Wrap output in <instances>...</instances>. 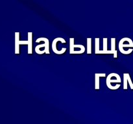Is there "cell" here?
Instances as JSON below:
<instances>
[{
  "mask_svg": "<svg viewBox=\"0 0 133 124\" xmlns=\"http://www.w3.org/2000/svg\"><path fill=\"white\" fill-rule=\"evenodd\" d=\"M115 72H112L108 75L107 78V86L109 89L111 90H116L120 87L121 85L119 83H121L122 80L120 78H117L116 80H112V78L114 76Z\"/></svg>",
  "mask_w": 133,
  "mask_h": 124,
  "instance_id": "obj_1",
  "label": "cell"
},
{
  "mask_svg": "<svg viewBox=\"0 0 133 124\" xmlns=\"http://www.w3.org/2000/svg\"><path fill=\"white\" fill-rule=\"evenodd\" d=\"M126 40H127V37H123L122 40L119 41V45H118V47H119V50L121 53L123 54H131V52L133 51L132 49H130L127 50H125L123 49L124 47H133V43H131L128 44H125L124 43L125 42Z\"/></svg>",
  "mask_w": 133,
  "mask_h": 124,
  "instance_id": "obj_2",
  "label": "cell"
},
{
  "mask_svg": "<svg viewBox=\"0 0 133 124\" xmlns=\"http://www.w3.org/2000/svg\"><path fill=\"white\" fill-rule=\"evenodd\" d=\"M58 41H61L62 43H66V40H65L64 38H62V37H57V38H55L54 40H53V43H52V47H51L52 50H53V51L57 54H64V53L66 52V48H62L61 50H57V43Z\"/></svg>",
  "mask_w": 133,
  "mask_h": 124,
  "instance_id": "obj_3",
  "label": "cell"
},
{
  "mask_svg": "<svg viewBox=\"0 0 133 124\" xmlns=\"http://www.w3.org/2000/svg\"><path fill=\"white\" fill-rule=\"evenodd\" d=\"M20 45H28V54L32 53V32H28V40L27 41H20Z\"/></svg>",
  "mask_w": 133,
  "mask_h": 124,
  "instance_id": "obj_4",
  "label": "cell"
},
{
  "mask_svg": "<svg viewBox=\"0 0 133 124\" xmlns=\"http://www.w3.org/2000/svg\"><path fill=\"white\" fill-rule=\"evenodd\" d=\"M127 83H129L130 88L133 89V83L131 81V77L129 73L123 74V89H127Z\"/></svg>",
  "mask_w": 133,
  "mask_h": 124,
  "instance_id": "obj_5",
  "label": "cell"
},
{
  "mask_svg": "<svg viewBox=\"0 0 133 124\" xmlns=\"http://www.w3.org/2000/svg\"><path fill=\"white\" fill-rule=\"evenodd\" d=\"M74 48H79L81 50H85V47L83 45H75L74 44V38H70V54H72L74 50Z\"/></svg>",
  "mask_w": 133,
  "mask_h": 124,
  "instance_id": "obj_6",
  "label": "cell"
},
{
  "mask_svg": "<svg viewBox=\"0 0 133 124\" xmlns=\"http://www.w3.org/2000/svg\"><path fill=\"white\" fill-rule=\"evenodd\" d=\"M40 41H44V43L45 44V49H44V52L46 54H49V40L46 37H39L36 40V43H39Z\"/></svg>",
  "mask_w": 133,
  "mask_h": 124,
  "instance_id": "obj_7",
  "label": "cell"
},
{
  "mask_svg": "<svg viewBox=\"0 0 133 124\" xmlns=\"http://www.w3.org/2000/svg\"><path fill=\"white\" fill-rule=\"evenodd\" d=\"M105 73H96L95 74V89L96 90L99 89V79L101 77H105Z\"/></svg>",
  "mask_w": 133,
  "mask_h": 124,
  "instance_id": "obj_8",
  "label": "cell"
},
{
  "mask_svg": "<svg viewBox=\"0 0 133 124\" xmlns=\"http://www.w3.org/2000/svg\"><path fill=\"white\" fill-rule=\"evenodd\" d=\"M103 50H100L97 52V54H113L112 52L107 50V38H103Z\"/></svg>",
  "mask_w": 133,
  "mask_h": 124,
  "instance_id": "obj_9",
  "label": "cell"
},
{
  "mask_svg": "<svg viewBox=\"0 0 133 124\" xmlns=\"http://www.w3.org/2000/svg\"><path fill=\"white\" fill-rule=\"evenodd\" d=\"M19 32H16L15 33V53L19 54V46L20 45V41H19Z\"/></svg>",
  "mask_w": 133,
  "mask_h": 124,
  "instance_id": "obj_10",
  "label": "cell"
},
{
  "mask_svg": "<svg viewBox=\"0 0 133 124\" xmlns=\"http://www.w3.org/2000/svg\"><path fill=\"white\" fill-rule=\"evenodd\" d=\"M111 51L114 54V58H117V50H116V38L112 37L111 38Z\"/></svg>",
  "mask_w": 133,
  "mask_h": 124,
  "instance_id": "obj_11",
  "label": "cell"
},
{
  "mask_svg": "<svg viewBox=\"0 0 133 124\" xmlns=\"http://www.w3.org/2000/svg\"><path fill=\"white\" fill-rule=\"evenodd\" d=\"M87 54L92 53V38H87Z\"/></svg>",
  "mask_w": 133,
  "mask_h": 124,
  "instance_id": "obj_12",
  "label": "cell"
},
{
  "mask_svg": "<svg viewBox=\"0 0 133 124\" xmlns=\"http://www.w3.org/2000/svg\"><path fill=\"white\" fill-rule=\"evenodd\" d=\"M99 51V38L96 37L95 39V54H97Z\"/></svg>",
  "mask_w": 133,
  "mask_h": 124,
  "instance_id": "obj_13",
  "label": "cell"
},
{
  "mask_svg": "<svg viewBox=\"0 0 133 124\" xmlns=\"http://www.w3.org/2000/svg\"><path fill=\"white\" fill-rule=\"evenodd\" d=\"M43 47H45V44H42V45H37V46H36V47H35V52H36L37 54H44V53H45V52H44V50H42V51H40V48Z\"/></svg>",
  "mask_w": 133,
  "mask_h": 124,
  "instance_id": "obj_14",
  "label": "cell"
}]
</instances>
